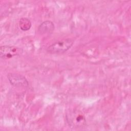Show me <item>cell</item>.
Returning a JSON list of instances; mask_svg holds the SVG:
<instances>
[{
    "label": "cell",
    "mask_w": 131,
    "mask_h": 131,
    "mask_svg": "<svg viewBox=\"0 0 131 131\" xmlns=\"http://www.w3.org/2000/svg\"><path fill=\"white\" fill-rule=\"evenodd\" d=\"M31 22L29 19L26 17L21 18L19 22V26L20 29L23 31H28L31 27Z\"/></svg>",
    "instance_id": "cell-6"
},
{
    "label": "cell",
    "mask_w": 131,
    "mask_h": 131,
    "mask_svg": "<svg viewBox=\"0 0 131 131\" xmlns=\"http://www.w3.org/2000/svg\"><path fill=\"white\" fill-rule=\"evenodd\" d=\"M54 25L51 21L46 20L38 26V32L40 35L51 33L54 31Z\"/></svg>",
    "instance_id": "cell-5"
},
{
    "label": "cell",
    "mask_w": 131,
    "mask_h": 131,
    "mask_svg": "<svg viewBox=\"0 0 131 131\" xmlns=\"http://www.w3.org/2000/svg\"><path fill=\"white\" fill-rule=\"evenodd\" d=\"M73 40L70 38L62 39L52 43L47 49V51L51 54L63 53L71 48Z\"/></svg>",
    "instance_id": "cell-2"
},
{
    "label": "cell",
    "mask_w": 131,
    "mask_h": 131,
    "mask_svg": "<svg viewBox=\"0 0 131 131\" xmlns=\"http://www.w3.org/2000/svg\"><path fill=\"white\" fill-rule=\"evenodd\" d=\"M8 79L11 85L17 87H27L28 81L23 75L17 73H9Z\"/></svg>",
    "instance_id": "cell-4"
},
{
    "label": "cell",
    "mask_w": 131,
    "mask_h": 131,
    "mask_svg": "<svg viewBox=\"0 0 131 131\" xmlns=\"http://www.w3.org/2000/svg\"><path fill=\"white\" fill-rule=\"evenodd\" d=\"M23 53V49L17 47L5 45L0 47V57L3 59L20 56Z\"/></svg>",
    "instance_id": "cell-3"
},
{
    "label": "cell",
    "mask_w": 131,
    "mask_h": 131,
    "mask_svg": "<svg viewBox=\"0 0 131 131\" xmlns=\"http://www.w3.org/2000/svg\"><path fill=\"white\" fill-rule=\"evenodd\" d=\"M66 119L69 125L75 128L83 127L86 123L84 115L77 110L69 111L66 115Z\"/></svg>",
    "instance_id": "cell-1"
}]
</instances>
